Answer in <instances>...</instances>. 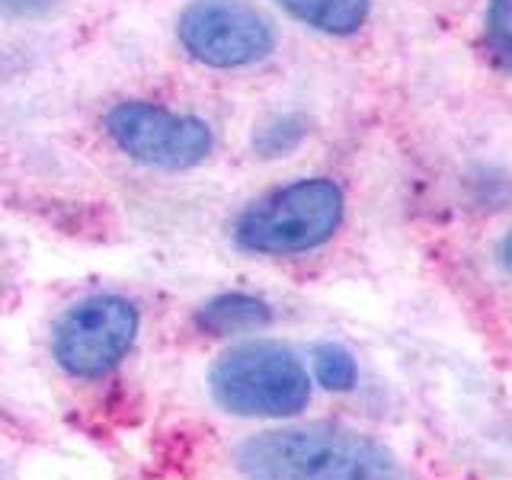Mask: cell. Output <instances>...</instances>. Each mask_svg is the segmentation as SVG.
<instances>
[{
    "mask_svg": "<svg viewBox=\"0 0 512 480\" xmlns=\"http://www.w3.org/2000/svg\"><path fill=\"white\" fill-rule=\"evenodd\" d=\"M244 480H400L381 442L333 423L266 429L234 452Z\"/></svg>",
    "mask_w": 512,
    "mask_h": 480,
    "instance_id": "cell-1",
    "label": "cell"
},
{
    "mask_svg": "<svg viewBox=\"0 0 512 480\" xmlns=\"http://www.w3.org/2000/svg\"><path fill=\"white\" fill-rule=\"evenodd\" d=\"M208 391L234 416H295L311 400V375L288 346L253 340L221 352L208 368Z\"/></svg>",
    "mask_w": 512,
    "mask_h": 480,
    "instance_id": "cell-2",
    "label": "cell"
},
{
    "mask_svg": "<svg viewBox=\"0 0 512 480\" xmlns=\"http://www.w3.org/2000/svg\"><path fill=\"white\" fill-rule=\"evenodd\" d=\"M199 327L212 336H231V333H250L260 330L272 320V308L256 295L228 292L221 298H212L199 311Z\"/></svg>",
    "mask_w": 512,
    "mask_h": 480,
    "instance_id": "cell-8",
    "label": "cell"
},
{
    "mask_svg": "<svg viewBox=\"0 0 512 480\" xmlns=\"http://www.w3.org/2000/svg\"><path fill=\"white\" fill-rule=\"evenodd\" d=\"M106 132L138 164L160 170H189L212 154V128L196 116L164 109L157 103L125 100L106 112Z\"/></svg>",
    "mask_w": 512,
    "mask_h": 480,
    "instance_id": "cell-5",
    "label": "cell"
},
{
    "mask_svg": "<svg viewBox=\"0 0 512 480\" xmlns=\"http://www.w3.org/2000/svg\"><path fill=\"white\" fill-rule=\"evenodd\" d=\"M343 208V189L327 176H311L253 202L237 218L234 240L240 250L260 256L308 253L336 234Z\"/></svg>",
    "mask_w": 512,
    "mask_h": 480,
    "instance_id": "cell-3",
    "label": "cell"
},
{
    "mask_svg": "<svg viewBox=\"0 0 512 480\" xmlns=\"http://www.w3.org/2000/svg\"><path fill=\"white\" fill-rule=\"evenodd\" d=\"M487 48L493 61L512 74V0H490L487 7Z\"/></svg>",
    "mask_w": 512,
    "mask_h": 480,
    "instance_id": "cell-10",
    "label": "cell"
},
{
    "mask_svg": "<svg viewBox=\"0 0 512 480\" xmlns=\"http://www.w3.org/2000/svg\"><path fill=\"white\" fill-rule=\"evenodd\" d=\"M496 260H500L506 272H512V231L500 240V247H496Z\"/></svg>",
    "mask_w": 512,
    "mask_h": 480,
    "instance_id": "cell-12",
    "label": "cell"
},
{
    "mask_svg": "<svg viewBox=\"0 0 512 480\" xmlns=\"http://www.w3.org/2000/svg\"><path fill=\"white\" fill-rule=\"evenodd\" d=\"M180 42L208 68H250L276 48L272 23L247 0H196L180 13Z\"/></svg>",
    "mask_w": 512,
    "mask_h": 480,
    "instance_id": "cell-6",
    "label": "cell"
},
{
    "mask_svg": "<svg viewBox=\"0 0 512 480\" xmlns=\"http://www.w3.org/2000/svg\"><path fill=\"white\" fill-rule=\"evenodd\" d=\"M276 4L298 23L327 32V36L359 32L372 10V0H276Z\"/></svg>",
    "mask_w": 512,
    "mask_h": 480,
    "instance_id": "cell-7",
    "label": "cell"
},
{
    "mask_svg": "<svg viewBox=\"0 0 512 480\" xmlns=\"http://www.w3.org/2000/svg\"><path fill=\"white\" fill-rule=\"evenodd\" d=\"M52 4L55 0H0V10L10 16H36Z\"/></svg>",
    "mask_w": 512,
    "mask_h": 480,
    "instance_id": "cell-11",
    "label": "cell"
},
{
    "mask_svg": "<svg viewBox=\"0 0 512 480\" xmlns=\"http://www.w3.org/2000/svg\"><path fill=\"white\" fill-rule=\"evenodd\" d=\"M138 308L119 295H93L68 308L52 330V356L74 378H103L138 336Z\"/></svg>",
    "mask_w": 512,
    "mask_h": 480,
    "instance_id": "cell-4",
    "label": "cell"
},
{
    "mask_svg": "<svg viewBox=\"0 0 512 480\" xmlns=\"http://www.w3.org/2000/svg\"><path fill=\"white\" fill-rule=\"evenodd\" d=\"M314 375L327 391H349L359 378V365L346 346L317 343L314 346Z\"/></svg>",
    "mask_w": 512,
    "mask_h": 480,
    "instance_id": "cell-9",
    "label": "cell"
}]
</instances>
